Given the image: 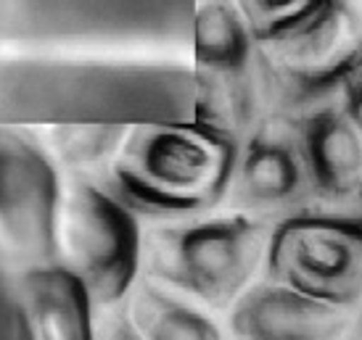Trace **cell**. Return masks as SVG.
<instances>
[{"label": "cell", "instance_id": "1", "mask_svg": "<svg viewBox=\"0 0 362 340\" xmlns=\"http://www.w3.org/2000/svg\"><path fill=\"white\" fill-rule=\"evenodd\" d=\"M193 71L138 61H27L0 66V121L141 127L193 121Z\"/></svg>", "mask_w": 362, "mask_h": 340}, {"label": "cell", "instance_id": "2", "mask_svg": "<svg viewBox=\"0 0 362 340\" xmlns=\"http://www.w3.org/2000/svg\"><path fill=\"white\" fill-rule=\"evenodd\" d=\"M238 148L196 119L130 127L109 164V190L135 217L199 219L230 195Z\"/></svg>", "mask_w": 362, "mask_h": 340}, {"label": "cell", "instance_id": "3", "mask_svg": "<svg viewBox=\"0 0 362 340\" xmlns=\"http://www.w3.org/2000/svg\"><path fill=\"white\" fill-rule=\"evenodd\" d=\"M270 230L243 211L170 221L143 238V269L204 309L230 311L264 274Z\"/></svg>", "mask_w": 362, "mask_h": 340}, {"label": "cell", "instance_id": "4", "mask_svg": "<svg viewBox=\"0 0 362 340\" xmlns=\"http://www.w3.org/2000/svg\"><path fill=\"white\" fill-rule=\"evenodd\" d=\"M193 119L241 145L281 116V98L259 40L230 0H204L191 27Z\"/></svg>", "mask_w": 362, "mask_h": 340}, {"label": "cell", "instance_id": "5", "mask_svg": "<svg viewBox=\"0 0 362 340\" xmlns=\"http://www.w3.org/2000/svg\"><path fill=\"white\" fill-rule=\"evenodd\" d=\"M262 277L354 311L362 303V211L310 209L272 221Z\"/></svg>", "mask_w": 362, "mask_h": 340}, {"label": "cell", "instance_id": "6", "mask_svg": "<svg viewBox=\"0 0 362 340\" xmlns=\"http://www.w3.org/2000/svg\"><path fill=\"white\" fill-rule=\"evenodd\" d=\"M259 45L283 114L336 98L362 66V3L322 0L317 8Z\"/></svg>", "mask_w": 362, "mask_h": 340}, {"label": "cell", "instance_id": "7", "mask_svg": "<svg viewBox=\"0 0 362 340\" xmlns=\"http://www.w3.org/2000/svg\"><path fill=\"white\" fill-rule=\"evenodd\" d=\"M61 256L93 306L127 300L141 280L143 232L138 217L109 188L74 182L61 211Z\"/></svg>", "mask_w": 362, "mask_h": 340}, {"label": "cell", "instance_id": "8", "mask_svg": "<svg viewBox=\"0 0 362 340\" xmlns=\"http://www.w3.org/2000/svg\"><path fill=\"white\" fill-rule=\"evenodd\" d=\"M88 291L64 261L0 248V340H98Z\"/></svg>", "mask_w": 362, "mask_h": 340}, {"label": "cell", "instance_id": "9", "mask_svg": "<svg viewBox=\"0 0 362 340\" xmlns=\"http://www.w3.org/2000/svg\"><path fill=\"white\" fill-rule=\"evenodd\" d=\"M64 193L53 159L30 135L0 127V232L30 261H61Z\"/></svg>", "mask_w": 362, "mask_h": 340}, {"label": "cell", "instance_id": "10", "mask_svg": "<svg viewBox=\"0 0 362 340\" xmlns=\"http://www.w3.org/2000/svg\"><path fill=\"white\" fill-rule=\"evenodd\" d=\"M196 0H48L35 35L56 42H191Z\"/></svg>", "mask_w": 362, "mask_h": 340}, {"label": "cell", "instance_id": "11", "mask_svg": "<svg viewBox=\"0 0 362 340\" xmlns=\"http://www.w3.org/2000/svg\"><path fill=\"white\" fill-rule=\"evenodd\" d=\"M228 198L235 211L264 221L267 217H275L278 221L302 211L320 209L288 114L272 116L241 142Z\"/></svg>", "mask_w": 362, "mask_h": 340}, {"label": "cell", "instance_id": "12", "mask_svg": "<svg viewBox=\"0 0 362 340\" xmlns=\"http://www.w3.org/2000/svg\"><path fill=\"white\" fill-rule=\"evenodd\" d=\"M320 209L362 203V135L341 98H325L288 114Z\"/></svg>", "mask_w": 362, "mask_h": 340}, {"label": "cell", "instance_id": "13", "mask_svg": "<svg viewBox=\"0 0 362 340\" xmlns=\"http://www.w3.org/2000/svg\"><path fill=\"white\" fill-rule=\"evenodd\" d=\"M233 340H346L352 311L262 277L230 311Z\"/></svg>", "mask_w": 362, "mask_h": 340}, {"label": "cell", "instance_id": "14", "mask_svg": "<svg viewBox=\"0 0 362 340\" xmlns=\"http://www.w3.org/2000/svg\"><path fill=\"white\" fill-rule=\"evenodd\" d=\"M127 322L141 340H225L204 306L151 277H141L127 296Z\"/></svg>", "mask_w": 362, "mask_h": 340}, {"label": "cell", "instance_id": "15", "mask_svg": "<svg viewBox=\"0 0 362 340\" xmlns=\"http://www.w3.org/2000/svg\"><path fill=\"white\" fill-rule=\"evenodd\" d=\"M130 127L114 124H69L53 127V148L71 166H95L114 161Z\"/></svg>", "mask_w": 362, "mask_h": 340}, {"label": "cell", "instance_id": "16", "mask_svg": "<svg viewBox=\"0 0 362 340\" xmlns=\"http://www.w3.org/2000/svg\"><path fill=\"white\" fill-rule=\"evenodd\" d=\"M259 42L291 27L304 13L317 8L322 0H230Z\"/></svg>", "mask_w": 362, "mask_h": 340}, {"label": "cell", "instance_id": "17", "mask_svg": "<svg viewBox=\"0 0 362 340\" xmlns=\"http://www.w3.org/2000/svg\"><path fill=\"white\" fill-rule=\"evenodd\" d=\"M339 98H341V106L346 109L349 119L354 121V127L362 135V66L349 77V82L344 85V90L339 92Z\"/></svg>", "mask_w": 362, "mask_h": 340}, {"label": "cell", "instance_id": "18", "mask_svg": "<svg viewBox=\"0 0 362 340\" xmlns=\"http://www.w3.org/2000/svg\"><path fill=\"white\" fill-rule=\"evenodd\" d=\"M101 340H141V338L135 335V330L130 327V322H122L117 327H111Z\"/></svg>", "mask_w": 362, "mask_h": 340}, {"label": "cell", "instance_id": "19", "mask_svg": "<svg viewBox=\"0 0 362 340\" xmlns=\"http://www.w3.org/2000/svg\"><path fill=\"white\" fill-rule=\"evenodd\" d=\"M346 340H362V303L352 311L349 330H346Z\"/></svg>", "mask_w": 362, "mask_h": 340}]
</instances>
